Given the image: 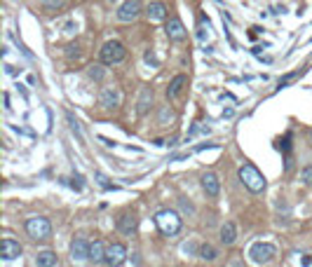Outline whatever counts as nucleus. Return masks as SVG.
I'll return each mask as SVG.
<instances>
[{"mask_svg":"<svg viewBox=\"0 0 312 267\" xmlns=\"http://www.w3.org/2000/svg\"><path fill=\"white\" fill-rule=\"evenodd\" d=\"M155 225H158V230L165 237H176L178 232H181V227H183V218L174 209H160L155 213Z\"/></svg>","mask_w":312,"mask_h":267,"instance_id":"f257e3e1","label":"nucleus"},{"mask_svg":"<svg viewBox=\"0 0 312 267\" xmlns=\"http://www.w3.org/2000/svg\"><path fill=\"white\" fill-rule=\"evenodd\" d=\"M239 181L244 183V188L251 192H263L265 190V176L254 166V164H242L239 166Z\"/></svg>","mask_w":312,"mask_h":267,"instance_id":"f03ea898","label":"nucleus"},{"mask_svg":"<svg viewBox=\"0 0 312 267\" xmlns=\"http://www.w3.org/2000/svg\"><path fill=\"white\" fill-rule=\"evenodd\" d=\"M124 56H127V49H124L122 43H117V40H108L101 47V52H99V59H101L104 66H115V63L124 61Z\"/></svg>","mask_w":312,"mask_h":267,"instance_id":"7ed1b4c3","label":"nucleus"},{"mask_svg":"<svg viewBox=\"0 0 312 267\" xmlns=\"http://www.w3.org/2000/svg\"><path fill=\"white\" fill-rule=\"evenodd\" d=\"M26 232L36 242H45V239L52 237V223L45 216H33V218L26 220Z\"/></svg>","mask_w":312,"mask_h":267,"instance_id":"20e7f679","label":"nucleus"},{"mask_svg":"<svg viewBox=\"0 0 312 267\" xmlns=\"http://www.w3.org/2000/svg\"><path fill=\"white\" fill-rule=\"evenodd\" d=\"M275 255H277V249L268 242H256L249 249V258H251V262H256V265H265V262H270Z\"/></svg>","mask_w":312,"mask_h":267,"instance_id":"39448f33","label":"nucleus"},{"mask_svg":"<svg viewBox=\"0 0 312 267\" xmlns=\"http://www.w3.org/2000/svg\"><path fill=\"white\" fill-rule=\"evenodd\" d=\"M122 104V91L120 87H104L99 91V106L106 110H115L117 106Z\"/></svg>","mask_w":312,"mask_h":267,"instance_id":"423d86ee","label":"nucleus"},{"mask_svg":"<svg viewBox=\"0 0 312 267\" xmlns=\"http://www.w3.org/2000/svg\"><path fill=\"white\" fill-rule=\"evenodd\" d=\"M165 33L172 43H183L185 40V26L178 17H169L165 19Z\"/></svg>","mask_w":312,"mask_h":267,"instance_id":"0eeeda50","label":"nucleus"},{"mask_svg":"<svg viewBox=\"0 0 312 267\" xmlns=\"http://www.w3.org/2000/svg\"><path fill=\"white\" fill-rule=\"evenodd\" d=\"M139 14H141V3H139V0H124L122 5L117 7V19H120V21H124V24H129V21L139 19Z\"/></svg>","mask_w":312,"mask_h":267,"instance_id":"6e6552de","label":"nucleus"},{"mask_svg":"<svg viewBox=\"0 0 312 267\" xmlns=\"http://www.w3.org/2000/svg\"><path fill=\"white\" fill-rule=\"evenodd\" d=\"M127 260V246L120 242L110 244V246H106V265H122V262Z\"/></svg>","mask_w":312,"mask_h":267,"instance_id":"1a4fd4ad","label":"nucleus"},{"mask_svg":"<svg viewBox=\"0 0 312 267\" xmlns=\"http://www.w3.org/2000/svg\"><path fill=\"white\" fill-rule=\"evenodd\" d=\"M136 227H139V216L134 211H124L117 218V232H122V235H134Z\"/></svg>","mask_w":312,"mask_h":267,"instance_id":"9d476101","label":"nucleus"},{"mask_svg":"<svg viewBox=\"0 0 312 267\" xmlns=\"http://www.w3.org/2000/svg\"><path fill=\"white\" fill-rule=\"evenodd\" d=\"M19 255H21V244L14 242V239L5 237L0 242V258L3 260H17Z\"/></svg>","mask_w":312,"mask_h":267,"instance_id":"9b49d317","label":"nucleus"},{"mask_svg":"<svg viewBox=\"0 0 312 267\" xmlns=\"http://www.w3.org/2000/svg\"><path fill=\"white\" fill-rule=\"evenodd\" d=\"M89 244L85 237H75L71 242V255H73V260H89Z\"/></svg>","mask_w":312,"mask_h":267,"instance_id":"f8f14e48","label":"nucleus"},{"mask_svg":"<svg viewBox=\"0 0 312 267\" xmlns=\"http://www.w3.org/2000/svg\"><path fill=\"white\" fill-rule=\"evenodd\" d=\"M150 106H153V89H150V87H143V89L139 91V101H136V113H139L141 117L148 115Z\"/></svg>","mask_w":312,"mask_h":267,"instance_id":"ddd939ff","label":"nucleus"},{"mask_svg":"<svg viewBox=\"0 0 312 267\" xmlns=\"http://www.w3.org/2000/svg\"><path fill=\"white\" fill-rule=\"evenodd\" d=\"M202 190L209 194V197H219V192H221V181H219V176L216 174H202Z\"/></svg>","mask_w":312,"mask_h":267,"instance_id":"4468645a","label":"nucleus"},{"mask_svg":"<svg viewBox=\"0 0 312 267\" xmlns=\"http://www.w3.org/2000/svg\"><path fill=\"white\" fill-rule=\"evenodd\" d=\"M146 14H148V19H150V21H165V19H167V7H165V3H160V0L148 3Z\"/></svg>","mask_w":312,"mask_h":267,"instance_id":"2eb2a0df","label":"nucleus"},{"mask_svg":"<svg viewBox=\"0 0 312 267\" xmlns=\"http://www.w3.org/2000/svg\"><path fill=\"white\" fill-rule=\"evenodd\" d=\"M89 262L99 265V262H106V244L101 239H94L89 244Z\"/></svg>","mask_w":312,"mask_h":267,"instance_id":"dca6fc26","label":"nucleus"},{"mask_svg":"<svg viewBox=\"0 0 312 267\" xmlns=\"http://www.w3.org/2000/svg\"><path fill=\"white\" fill-rule=\"evenodd\" d=\"M221 242L226 244V246H233L235 242H237V227H235V223H223L221 225Z\"/></svg>","mask_w":312,"mask_h":267,"instance_id":"f3484780","label":"nucleus"},{"mask_svg":"<svg viewBox=\"0 0 312 267\" xmlns=\"http://www.w3.org/2000/svg\"><path fill=\"white\" fill-rule=\"evenodd\" d=\"M185 85H188V78H185V75H176V78L169 82V87H167V98H172V101L178 98V94L183 91Z\"/></svg>","mask_w":312,"mask_h":267,"instance_id":"a211bd4d","label":"nucleus"},{"mask_svg":"<svg viewBox=\"0 0 312 267\" xmlns=\"http://www.w3.org/2000/svg\"><path fill=\"white\" fill-rule=\"evenodd\" d=\"M197 258L200 260H207V262H214L219 258V249L211 246V244H200L197 246Z\"/></svg>","mask_w":312,"mask_h":267,"instance_id":"6ab92c4d","label":"nucleus"},{"mask_svg":"<svg viewBox=\"0 0 312 267\" xmlns=\"http://www.w3.org/2000/svg\"><path fill=\"white\" fill-rule=\"evenodd\" d=\"M36 265L54 267V265H59V258H56V253H52V251H40V253L36 255Z\"/></svg>","mask_w":312,"mask_h":267,"instance_id":"aec40b11","label":"nucleus"},{"mask_svg":"<svg viewBox=\"0 0 312 267\" xmlns=\"http://www.w3.org/2000/svg\"><path fill=\"white\" fill-rule=\"evenodd\" d=\"M172 120H174V110L169 108V106H165V108L160 110V124L167 127V122H172Z\"/></svg>","mask_w":312,"mask_h":267,"instance_id":"412c9836","label":"nucleus"},{"mask_svg":"<svg viewBox=\"0 0 312 267\" xmlns=\"http://www.w3.org/2000/svg\"><path fill=\"white\" fill-rule=\"evenodd\" d=\"M87 78L97 80V82H99V80H104V68H101V66H89V68H87Z\"/></svg>","mask_w":312,"mask_h":267,"instance_id":"4be33fe9","label":"nucleus"},{"mask_svg":"<svg viewBox=\"0 0 312 267\" xmlns=\"http://www.w3.org/2000/svg\"><path fill=\"white\" fill-rule=\"evenodd\" d=\"M43 3L49 12H56V10H61V7L66 5V0H43Z\"/></svg>","mask_w":312,"mask_h":267,"instance_id":"5701e85b","label":"nucleus"},{"mask_svg":"<svg viewBox=\"0 0 312 267\" xmlns=\"http://www.w3.org/2000/svg\"><path fill=\"white\" fill-rule=\"evenodd\" d=\"M197 134H209V127L207 124H195V127L188 131V141L193 139V136H197Z\"/></svg>","mask_w":312,"mask_h":267,"instance_id":"b1692460","label":"nucleus"},{"mask_svg":"<svg viewBox=\"0 0 312 267\" xmlns=\"http://www.w3.org/2000/svg\"><path fill=\"white\" fill-rule=\"evenodd\" d=\"M300 181H303V183H312V166H305V169L300 171Z\"/></svg>","mask_w":312,"mask_h":267,"instance_id":"393cba45","label":"nucleus"},{"mask_svg":"<svg viewBox=\"0 0 312 267\" xmlns=\"http://www.w3.org/2000/svg\"><path fill=\"white\" fill-rule=\"evenodd\" d=\"M296 78H298V73H289V75H284V78L279 80V87H287L289 82H294Z\"/></svg>","mask_w":312,"mask_h":267,"instance_id":"a878e982","label":"nucleus"},{"mask_svg":"<svg viewBox=\"0 0 312 267\" xmlns=\"http://www.w3.org/2000/svg\"><path fill=\"white\" fill-rule=\"evenodd\" d=\"M178 204H181V209H183V211H188V213H195V207H193L190 202H185V199H178Z\"/></svg>","mask_w":312,"mask_h":267,"instance_id":"bb28decb","label":"nucleus"},{"mask_svg":"<svg viewBox=\"0 0 312 267\" xmlns=\"http://www.w3.org/2000/svg\"><path fill=\"white\" fill-rule=\"evenodd\" d=\"M146 61H148V63H153V66H158V61H155L153 52H146Z\"/></svg>","mask_w":312,"mask_h":267,"instance_id":"cd10ccee","label":"nucleus"},{"mask_svg":"<svg viewBox=\"0 0 312 267\" xmlns=\"http://www.w3.org/2000/svg\"><path fill=\"white\" fill-rule=\"evenodd\" d=\"M310 141H312V129H310Z\"/></svg>","mask_w":312,"mask_h":267,"instance_id":"c85d7f7f","label":"nucleus"}]
</instances>
